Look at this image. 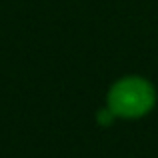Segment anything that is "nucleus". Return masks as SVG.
<instances>
[{
    "mask_svg": "<svg viewBox=\"0 0 158 158\" xmlns=\"http://www.w3.org/2000/svg\"><path fill=\"white\" fill-rule=\"evenodd\" d=\"M156 104V90L142 76H124L110 86L106 106L118 118H140Z\"/></svg>",
    "mask_w": 158,
    "mask_h": 158,
    "instance_id": "obj_1",
    "label": "nucleus"
},
{
    "mask_svg": "<svg viewBox=\"0 0 158 158\" xmlns=\"http://www.w3.org/2000/svg\"><path fill=\"white\" fill-rule=\"evenodd\" d=\"M112 118H114V114H112V112L108 110V106H106V108H102V110L96 114L98 124H102V126H108V124L112 122Z\"/></svg>",
    "mask_w": 158,
    "mask_h": 158,
    "instance_id": "obj_2",
    "label": "nucleus"
}]
</instances>
